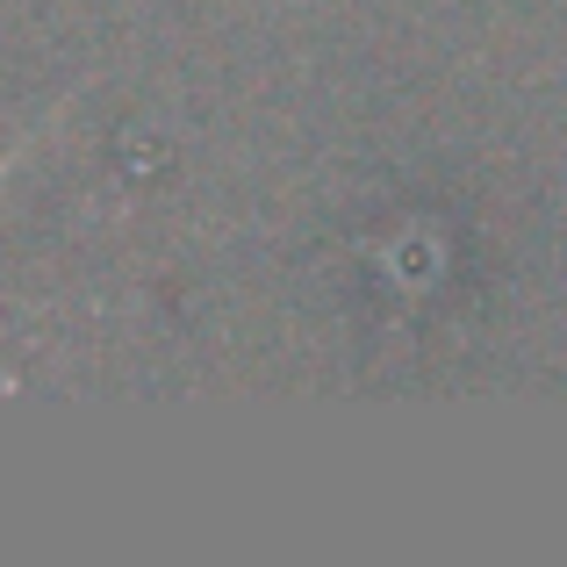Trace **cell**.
<instances>
[{
	"instance_id": "1",
	"label": "cell",
	"mask_w": 567,
	"mask_h": 567,
	"mask_svg": "<svg viewBox=\"0 0 567 567\" xmlns=\"http://www.w3.org/2000/svg\"><path fill=\"white\" fill-rule=\"evenodd\" d=\"M14 158H22V144H14V152H8V158H0V181H8V166H14Z\"/></svg>"
}]
</instances>
